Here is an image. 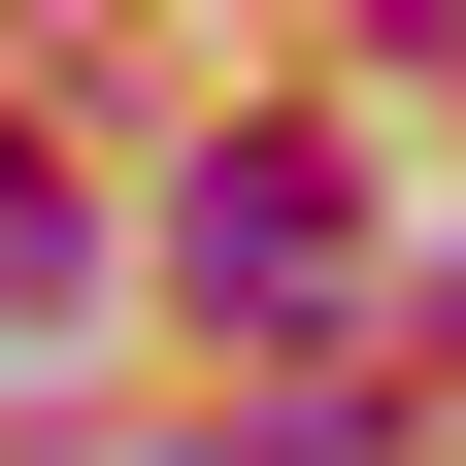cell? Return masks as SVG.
Segmentation results:
<instances>
[{
	"label": "cell",
	"mask_w": 466,
	"mask_h": 466,
	"mask_svg": "<svg viewBox=\"0 0 466 466\" xmlns=\"http://www.w3.org/2000/svg\"><path fill=\"white\" fill-rule=\"evenodd\" d=\"M167 267H200L233 333H300L333 267H367V167H333V134H200V200H167Z\"/></svg>",
	"instance_id": "6da1fadb"
},
{
	"label": "cell",
	"mask_w": 466,
	"mask_h": 466,
	"mask_svg": "<svg viewBox=\"0 0 466 466\" xmlns=\"http://www.w3.org/2000/svg\"><path fill=\"white\" fill-rule=\"evenodd\" d=\"M67 300H100V233H67V167L0 134V333H67Z\"/></svg>",
	"instance_id": "7a4b0ae2"
},
{
	"label": "cell",
	"mask_w": 466,
	"mask_h": 466,
	"mask_svg": "<svg viewBox=\"0 0 466 466\" xmlns=\"http://www.w3.org/2000/svg\"><path fill=\"white\" fill-rule=\"evenodd\" d=\"M433 300H466V267H433Z\"/></svg>",
	"instance_id": "3957f363"
}]
</instances>
